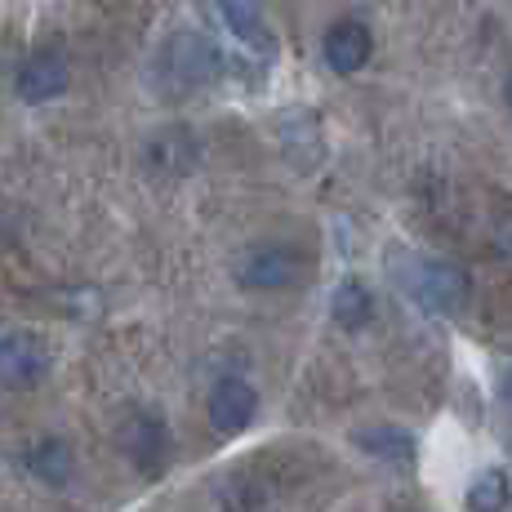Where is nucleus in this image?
Returning <instances> with one entry per match:
<instances>
[{
  "label": "nucleus",
  "mask_w": 512,
  "mask_h": 512,
  "mask_svg": "<svg viewBox=\"0 0 512 512\" xmlns=\"http://www.w3.org/2000/svg\"><path fill=\"white\" fill-rule=\"evenodd\" d=\"M401 285L410 290V299L419 308L441 312V317H450L468 303V277L446 259H410L401 268Z\"/></svg>",
  "instance_id": "nucleus-1"
},
{
  "label": "nucleus",
  "mask_w": 512,
  "mask_h": 512,
  "mask_svg": "<svg viewBox=\"0 0 512 512\" xmlns=\"http://www.w3.org/2000/svg\"><path fill=\"white\" fill-rule=\"evenodd\" d=\"M308 277V254L294 250V245H259L250 250V259L241 263V285L250 290H290Z\"/></svg>",
  "instance_id": "nucleus-2"
},
{
  "label": "nucleus",
  "mask_w": 512,
  "mask_h": 512,
  "mask_svg": "<svg viewBox=\"0 0 512 512\" xmlns=\"http://www.w3.org/2000/svg\"><path fill=\"white\" fill-rule=\"evenodd\" d=\"M205 415H210V428L223 432V437H236V432H245L259 415V392H254V383L236 379H219L210 388V401H205Z\"/></svg>",
  "instance_id": "nucleus-3"
},
{
  "label": "nucleus",
  "mask_w": 512,
  "mask_h": 512,
  "mask_svg": "<svg viewBox=\"0 0 512 512\" xmlns=\"http://www.w3.org/2000/svg\"><path fill=\"white\" fill-rule=\"evenodd\" d=\"M49 374V348L36 334H0V388H32Z\"/></svg>",
  "instance_id": "nucleus-4"
},
{
  "label": "nucleus",
  "mask_w": 512,
  "mask_h": 512,
  "mask_svg": "<svg viewBox=\"0 0 512 512\" xmlns=\"http://www.w3.org/2000/svg\"><path fill=\"white\" fill-rule=\"evenodd\" d=\"M165 58H170V81L187 85V90H201V85H210L214 76H219V54H214V45L192 32L174 36Z\"/></svg>",
  "instance_id": "nucleus-5"
},
{
  "label": "nucleus",
  "mask_w": 512,
  "mask_h": 512,
  "mask_svg": "<svg viewBox=\"0 0 512 512\" xmlns=\"http://www.w3.org/2000/svg\"><path fill=\"white\" fill-rule=\"evenodd\" d=\"M321 54H326V63H330L339 76L361 72V67L370 63V54H374L370 27L361 23V18H339V23H334L330 32H326V41H321Z\"/></svg>",
  "instance_id": "nucleus-6"
},
{
  "label": "nucleus",
  "mask_w": 512,
  "mask_h": 512,
  "mask_svg": "<svg viewBox=\"0 0 512 512\" xmlns=\"http://www.w3.org/2000/svg\"><path fill=\"white\" fill-rule=\"evenodd\" d=\"M67 85V58L63 49H36L32 58H27L23 67H18V81L14 90L23 103H49V98H58Z\"/></svg>",
  "instance_id": "nucleus-7"
},
{
  "label": "nucleus",
  "mask_w": 512,
  "mask_h": 512,
  "mask_svg": "<svg viewBox=\"0 0 512 512\" xmlns=\"http://www.w3.org/2000/svg\"><path fill=\"white\" fill-rule=\"evenodd\" d=\"M121 450L134 459L143 472H156L165 464V455H170V432H165V423L156 415H147V410H139V415L125 419L121 428Z\"/></svg>",
  "instance_id": "nucleus-8"
},
{
  "label": "nucleus",
  "mask_w": 512,
  "mask_h": 512,
  "mask_svg": "<svg viewBox=\"0 0 512 512\" xmlns=\"http://www.w3.org/2000/svg\"><path fill=\"white\" fill-rule=\"evenodd\" d=\"M214 9H219V18L228 23V32L245 49L272 58V32H268V23H263L259 0H214Z\"/></svg>",
  "instance_id": "nucleus-9"
},
{
  "label": "nucleus",
  "mask_w": 512,
  "mask_h": 512,
  "mask_svg": "<svg viewBox=\"0 0 512 512\" xmlns=\"http://www.w3.org/2000/svg\"><path fill=\"white\" fill-rule=\"evenodd\" d=\"M147 161L152 170H165V174H183L196 165V139L192 130L174 125V130H156V139L147 143Z\"/></svg>",
  "instance_id": "nucleus-10"
},
{
  "label": "nucleus",
  "mask_w": 512,
  "mask_h": 512,
  "mask_svg": "<svg viewBox=\"0 0 512 512\" xmlns=\"http://www.w3.org/2000/svg\"><path fill=\"white\" fill-rule=\"evenodd\" d=\"M27 468H32L45 486H67V481H72V472H76L72 446H67V441H58V437L36 441V446L27 450Z\"/></svg>",
  "instance_id": "nucleus-11"
},
{
  "label": "nucleus",
  "mask_w": 512,
  "mask_h": 512,
  "mask_svg": "<svg viewBox=\"0 0 512 512\" xmlns=\"http://www.w3.org/2000/svg\"><path fill=\"white\" fill-rule=\"evenodd\" d=\"M357 446L366 450V455L383 459V464H410V459H415V441H410V432L392 428V423H374V428L357 432Z\"/></svg>",
  "instance_id": "nucleus-12"
},
{
  "label": "nucleus",
  "mask_w": 512,
  "mask_h": 512,
  "mask_svg": "<svg viewBox=\"0 0 512 512\" xmlns=\"http://www.w3.org/2000/svg\"><path fill=\"white\" fill-rule=\"evenodd\" d=\"M330 312H334V321H339L343 330H361L370 321V312H374V299H370V290L361 281H343L339 290H334Z\"/></svg>",
  "instance_id": "nucleus-13"
},
{
  "label": "nucleus",
  "mask_w": 512,
  "mask_h": 512,
  "mask_svg": "<svg viewBox=\"0 0 512 512\" xmlns=\"http://www.w3.org/2000/svg\"><path fill=\"white\" fill-rule=\"evenodd\" d=\"M508 477L499 468H486L477 481L468 486V512H504L508 508Z\"/></svg>",
  "instance_id": "nucleus-14"
},
{
  "label": "nucleus",
  "mask_w": 512,
  "mask_h": 512,
  "mask_svg": "<svg viewBox=\"0 0 512 512\" xmlns=\"http://www.w3.org/2000/svg\"><path fill=\"white\" fill-rule=\"evenodd\" d=\"M504 397L512 401V374H508V379H504Z\"/></svg>",
  "instance_id": "nucleus-15"
},
{
  "label": "nucleus",
  "mask_w": 512,
  "mask_h": 512,
  "mask_svg": "<svg viewBox=\"0 0 512 512\" xmlns=\"http://www.w3.org/2000/svg\"><path fill=\"white\" fill-rule=\"evenodd\" d=\"M504 98H508V107H512V76H508V85H504Z\"/></svg>",
  "instance_id": "nucleus-16"
}]
</instances>
